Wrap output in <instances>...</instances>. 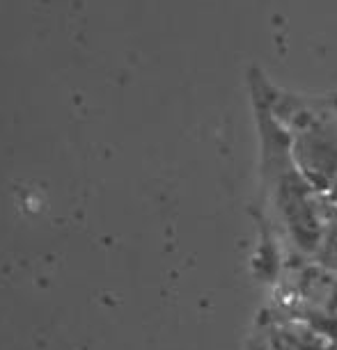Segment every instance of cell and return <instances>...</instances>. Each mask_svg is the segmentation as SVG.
Returning <instances> with one entry per match:
<instances>
[{
	"instance_id": "5b68a950",
	"label": "cell",
	"mask_w": 337,
	"mask_h": 350,
	"mask_svg": "<svg viewBox=\"0 0 337 350\" xmlns=\"http://www.w3.org/2000/svg\"><path fill=\"white\" fill-rule=\"evenodd\" d=\"M250 350H271V348H266L264 343H260V341H253L250 339Z\"/></svg>"
},
{
	"instance_id": "3957f363",
	"label": "cell",
	"mask_w": 337,
	"mask_h": 350,
	"mask_svg": "<svg viewBox=\"0 0 337 350\" xmlns=\"http://www.w3.org/2000/svg\"><path fill=\"white\" fill-rule=\"evenodd\" d=\"M269 282L275 286L277 300L337 314V270L319 261L282 256Z\"/></svg>"
},
{
	"instance_id": "277c9868",
	"label": "cell",
	"mask_w": 337,
	"mask_h": 350,
	"mask_svg": "<svg viewBox=\"0 0 337 350\" xmlns=\"http://www.w3.org/2000/svg\"><path fill=\"white\" fill-rule=\"evenodd\" d=\"M314 261L323 263V266L337 270V204L330 202L328 215H326V227H323V239L316 252Z\"/></svg>"
},
{
	"instance_id": "7a4b0ae2",
	"label": "cell",
	"mask_w": 337,
	"mask_h": 350,
	"mask_svg": "<svg viewBox=\"0 0 337 350\" xmlns=\"http://www.w3.org/2000/svg\"><path fill=\"white\" fill-rule=\"evenodd\" d=\"M248 85L287 133L305 179L337 204V94L301 96L277 90L257 67L248 71Z\"/></svg>"
},
{
	"instance_id": "6da1fadb",
	"label": "cell",
	"mask_w": 337,
	"mask_h": 350,
	"mask_svg": "<svg viewBox=\"0 0 337 350\" xmlns=\"http://www.w3.org/2000/svg\"><path fill=\"white\" fill-rule=\"evenodd\" d=\"M253 96L255 126L260 135L262 222L260 239L282 256L312 259L319 252L330 200L321 195L294 161L292 144L266 103Z\"/></svg>"
}]
</instances>
